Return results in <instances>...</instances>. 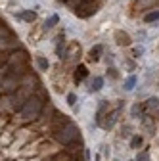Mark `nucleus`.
<instances>
[{"mask_svg": "<svg viewBox=\"0 0 159 161\" xmlns=\"http://www.w3.org/2000/svg\"><path fill=\"white\" fill-rule=\"evenodd\" d=\"M36 64H38V67H41L42 71L48 69V59H44V58H36Z\"/></svg>", "mask_w": 159, "mask_h": 161, "instance_id": "nucleus-18", "label": "nucleus"}, {"mask_svg": "<svg viewBox=\"0 0 159 161\" xmlns=\"http://www.w3.org/2000/svg\"><path fill=\"white\" fill-rule=\"evenodd\" d=\"M75 102H77V96L75 94H67V104L69 106H75Z\"/></svg>", "mask_w": 159, "mask_h": 161, "instance_id": "nucleus-22", "label": "nucleus"}, {"mask_svg": "<svg viewBox=\"0 0 159 161\" xmlns=\"http://www.w3.org/2000/svg\"><path fill=\"white\" fill-rule=\"evenodd\" d=\"M146 108H150V109H155V108H159V100H157L155 96H153V98H148Z\"/></svg>", "mask_w": 159, "mask_h": 161, "instance_id": "nucleus-16", "label": "nucleus"}, {"mask_svg": "<svg viewBox=\"0 0 159 161\" xmlns=\"http://www.w3.org/2000/svg\"><path fill=\"white\" fill-rule=\"evenodd\" d=\"M102 52H104V46H102V44H96L94 48H90L88 58L92 59V62H98V59H100V56H102Z\"/></svg>", "mask_w": 159, "mask_h": 161, "instance_id": "nucleus-5", "label": "nucleus"}, {"mask_svg": "<svg viewBox=\"0 0 159 161\" xmlns=\"http://www.w3.org/2000/svg\"><path fill=\"white\" fill-rule=\"evenodd\" d=\"M63 48H65V40H63V36H59L58 38V46H56V54H58L59 59L63 58Z\"/></svg>", "mask_w": 159, "mask_h": 161, "instance_id": "nucleus-10", "label": "nucleus"}, {"mask_svg": "<svg viewBox=\"0 0 159 161\" xmlns=\"http://www.w3.org/2000/svg\"><path fill=\"white\" fill-rule=\"evenodd\" d=\"M88 77V71H86V65H79L77 71H75V83H81L83 79Z\"/></svg>", "mask_w": 159, "mask_h": 161, "instance_id": "nucleus-6", "label": "nucleus"}, {"mask_svg": "<svg viewBox=\"0 0 159 161\" xmlns=\"http://www.w3.org/2000/svg\"><path fill=\"white\" fill-rule=\"evenodd\" d=\"M107 71H109V77H111V79H117V71H115L113 67H109Z\"/></svg>", "mask_w": 159, "mask_h": 161, "instance_id": "nucleus-23", "label": "nucleus"}, {"mask_svg": "<svg viewBox=\"0 0 159 161\" xmlns=\"http://www.w3.org/2000/svg\"><path fill=\"white\" fill-rule=\"evenodd\" d=\"M142 142H144L142 136H138V134H136V136H132V138H130V148H132V150H138V148L142 146Z\"/></svg>", "mask_w": 159, "mask_h": 161, "instance_id": "nucleus-12", "label": "nucleus"}, {"mask_svg": "<svg viewBox=\"0 0 159 161\" xmlns=\"http://www.w3.org/2000/svg\"><path fill=\"white\" fill-rule=\"evenodd\" d=\"M134 161H150V153L144 150V152H140V153L136 155V159H134Z\"/></svg>", "mask_w": 159, "mask_h": 161, "instance_id": "nucleus-17", "label": "nucleus"}, {"mask_svg": "<svg viewBox=\"0 0 159 161\" xmlns=\"http://www.w3.org/2000/svg\"><path fill=\"white\" fill-rule=\"evenodd\" d=\"M65 123H69V117L67 115H63V113H54V117H52V129L54 130L59 129V127H63Z\"/></svg>", "mask_w": 159, "mask_h": 161, "instance_id": "nucleus-3", "label": "nucleus"}, {"mask_svg": "<svg viewBox=\"0 0 159 161\" xmlns=\"http://www.w3.org/2000/svg\"><path fill=\"white\" fill-rule=\"evenodd\" d=\"M54 136H56V140H58L59 144L71 146L75 140L79 138V129H77V125H73L71 121H69V123H65L63 127L56 129V130H54Z\"/></svg>", "mask_w": 159, "mask_h": 161, "instance_id": "nucleus-2", "label": "nucleus"}, {"mask_svg": "<svg viewBox=\"0 0 159 161\" xmlns=\"http://www.w3.org/2000/svg\"><path fill=\"white\" fill-rule=\"evenodd\" d=\"M115 42H117L119 46H129V44H130L129 33H125V31H115Z\"/></svg>", "mask_w": 159, "mask_h": 161, "instance_id": "nucleus-4", "label": "nucleus"}, {"mask_svg": "<svg viewBox=\"0 0 159 161\" xmlns=\"http://www.w3.org/2000/svg\"><path fill=\"white\" fill-rule=\"evenodd\" d=\"M59 2H67V0H59Z\"/></svg>", "mask_w": 159, "mask_h": 161, "instance_id": "nucleus-24", "label": "nucleus"}, {"mask_svg": "<svg viewBox=\"0 0 159 161\" xmlns=\"http://www.w3.org/2000/svg\"><path fill=\"white\" fill-rule=\"evenodd\" d=\"M134 85H136V77H134V75H130V77L125 80V90H132V88H134Z\"/></svg>", "mask_w": 159, "mask_h": 161, "instance_id": "nucleus-15", "label": "nucleus"}, {"mask_svg": "<svg viewBox=\"0 0 159 161\" xmlns=\"http://www.w3.org/2000/svg\"><path fill=\"white\" fill-rule=\"evenodd\" d=\"M144 21H146V23H153V21H159V10L146 14V15H144Z\"/></svg>", "mask_w": 159, "mask_h": 161, "instance_id": "nucleus-11", "label": "nucleus"}, {"mask_svg": "<svg viewBox=\"0 0 159 161\" xmlns=\"http://www.w3.org/2000/svg\"><path fill=\"white\" fill-rule=\"evenodd\" d=\"M107 117H109V119L106 121V123H102V125H104L106 129H111V127H113V123H115V121H117V111H113V113H109Z\"/></svg>", "mask_w": 159, "mask_h": 161, "instance_id": "nucleus-13", "label": "nucleus"}, {"mask_svg": "<svg viewBox=\"0 0 159 161\" xmlns=\"http://www.w3.org/2000/svg\"><path fill=\"white\" fill-rule=\"evenodd\" d=\"M56 23H58V15H52V17L48 19V21L44 23V27H46V29H50V27H54Z\"/></svg>", "mask_w": 159, "mask_h": 161, "instance_id": "nucleus-19", "label": "nucleus"}, {"mask_svg": "<svg viewBox=\"0 0 159 161\" xmlns=\"http://www.w3.org/2000/svg\"><path fill=\"white\" fill-rule=\"evenodd\" d=\"M102 86H104V79L102 77H94V80H92V85H90V92H98V90H102Z\"/></svg>", "mask_w": 159, "mask_h": 161, "instance_id": "nucleus-8", "label": "nucleus"}, {"mask_svg": "<svg viewBox=\"0 0 159 161\" xmlns=\"http://www.w3.org/2000/svg\"><path fill=\"white\" fill-rule=\"evenodd\" d=\"M8 58H10V56H8V54H4V52L0 54V67H2V65H6V64H8Z\"/></svg>", "mask_w": 159, "mask_h": 161, "instance_id": "nucleus-21", "label": "nucleus"}, {"mask_svg": "<svg viewBox=\"0 0 159 161\" xmlns=\"http://www.w3.org/2000/svg\"><path fill=\"white\" fill-rule=\"evenodd\" d=\"M19 17L25 19V21H29V23H33L35 19H36V14H35V12H31V10H25V12L19 14Z\"/></svg>", "mask_w": 159, "mask_h": 161, "instance_id": "nucleus-9", "label": "nucleus"}, {"mask_svg": "<svg viewBox=\"0 0 159 161\" xmlns=\"http://www.w3.org/2000/svg\"><path fill=\"white\" fill-rule=\"evenodd\" d=\"M10 36H12V31H10L6 25L0 23V40H2V38H10Z\"/></svg>", "mask_w": 159, "mask_h": 161, "instance_id": "nucleus-14", "label": "nucleus"}, {"mask_svg": "<svg viewBox=\"0 0 159 161\" xmlns=\"http://www.w3.org/2000/svg\"><path fill=\"white\" fill-rule=\"evenodd\" d=\"M142 54H144V48H142V46H138V48L132 50V56H134V58H140Z\"/></svg>", "mask_w": 159, "mask_h": 161, "instance_id": "nucleus-20", "label": "nucleus"}, {"mask_svg": "<svg viewBox=\"0 0 159 161\" xmlns=\"http://www.w3.org/2000/svg\"><path fill=\"white\" fill-rule=\"evenodd\" d=\"M42 108H44V102L41 96H29L25 100V104L21 106V109H19V113H21V117L25 121H33V119H38L42 113Z\"/></svg>", "mask_w": 159, "mask_h": 161, "instance_id": "nucleus-1", "label": "nucleus"}, {"mask_svg": "<svg viewBox=\"0 0 159 161\" xmlns=\"http://www.w3.org/2000/svg\"><path fill=\"white\" fill-rule=\"evenodd\" d=\"M144 109H146V104H134L132 109H130V115L132 117H144Z\"/></svg>", "mask_w": 159, "mask_h": 161, "instance_id": "nucleus-7", "label": "nucleus"}]
</instances>
